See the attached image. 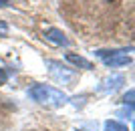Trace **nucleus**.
<instances>
[{
  "mask_svg": "<svg viewBox=\"0 0 135 131\" xmlns=\"http://www.w3.org/2000/svg\"><path fill=\"white\" fill-rule=\"evenodd\" d=\"M123 103H125V105L129 103V107H133V89H129V93L123 97Z\"/></svg>",
  "mask_w": 135,
  "mask_h": 131,
  "instance_id": "nucleus-8",
  "label": "nucleus"
},
{
  "mask_svg": "<svg viewBox=\"0 0 135 131\" xmlns=\"http://www.w3.org/2000/svg\"><path fill=\"white\" fill-rule=\"evenodd\" d=\"M67 61H69V63H73V65H77V67H83V69H95L91 61H87L85 57H79V55H73V52H69V55H67Z\"/></svg>",
  "mask_w": 135,
  "mask_h": 131,
  "instance_id": "nucleus-6",
  "label": "nucleus"
},
{
  "mask_svg": "<svg viewBox=\"0 0 135 131\" xmlns=\"http://www.w3.org/2000/svg\"><path fill=\"white\" fill-rule=\"evenodd\" d=\"M12 0H0V8H2V6H6V4H10Z\"/></svg>",
  "mask_w": 135,
  "mask_h": 131,
  "instance_id": "nucleus-11",
  "label": "nucleus"
},
{
  "mask_svg": "<svg viewBox=\"0 0 135 131\" xmlns=\"http://www.w3.org/2000/svg\"><path fill=\"white\" fill-rule=\"evenodd\" d=\"M6 32H8V24L4 20H0V36H6Z\"/></svg>",
  "mask_w": 135,
  "mask_h": 131,
  "instance_id": "nucleus-10",
  "label": "nucleus"
},
{
  "mask_svg": "<svg viewBox=\"0 0 135 131\" xmlns=\"http://www.w3.org/2000/svg\"><path fill=\"white\" fill-rule=\"evenodd\" d=\"M6 81H8V73H6V71H4V69H0V87H2V85H4V83H6Z\"/></svg>",
  "mask_w": 135,
  "mask_h": 131,
  "instance_id": "nucleus-9",
  "label": "nucleus"
},
{
  "mask_svg": "<svg viewBox=\"0 0 135 131\" xmlns=\"http://www.w3.org/2000/svg\"><path fill=\"white\" fill-rule=\"evenodd\" d=\"M125 85V77L123 75H111L107 79H103L97 87V93H103V95H109V93H115L117 89Z\"/></svg>",
  "mask_w": 135,
  "mask_h": 131,
  "instance_id": "nucleus-4",
  "label": "nucleus"
},
{
  "mask_svg": "<svg viewBox=\"0 0 135 131\" xmlns=\"http://www.w3.org/2000/svg\"><path fill=\"white\" fill-rule=\"evenodd\" d=\"M46 67H49L51 77L56 83H61V85H71V83L77 79V71L71 69V67H65V65L59 63V61H46Z\"/></svg>",
  "mask_w": 135,
  "mask_h": 131,
  "instance_id": "nucleus-2",
  "label": "nucleus"
},
{
  "mask_svg": "<svg viewBox=\"0 0 135 131\" xmlns=\"http://www.w3.org/2000/svg\"><path fill=\"white\" fill-rule=\"evenodd\" d=\"M28 97L36 103H42V105H65L69 101V97L65 95L62 91L55 89V87H49V85H34L28 89Z\"/></svg>",
  "mask_w": 135,
  "mask_h": 131,
  "instance_id": "nucleus-1",
  "label": "nucleus"
},
{
  "mask_svg": "<svg viewBox=\"0 0 135 131\" xmlns=\"http://www.w3.org/2000/svg\"><path fill=\"white\" fill-rule=\"evenodd\" d=\"M105 131H129V129H127V125H123L121 121L109 119V121H105Z\"/></svg>",
  "mask_w": 135,
  "mask_h": 131,
  "instance_id": "nucleus-7",
  "label": "nucleus"
},
{
  "mask_svg": "<svg viewBox=\"0 0 135 131\" xmlns=\"http://www.w3.org/2000/svg\"><path fill=\"white\" fill-rule=\"evenodd\" d=\"M45 38L49 40V42H52V45H56V46H69L71 45V40L67 38V34L62 32V30H59V28H46Z\"/></svg>",
  "mask_w": 135,
  "mask_h": 131,
  "instance_id": "nucleus-5",
  "label": "nucleus"
},
{
  "mask_svg": "<svg viewBox=\"0 0 135 131\" xmlns=\"http://www.w3.org/2000/svg\"><path fill=\"white\" fill-rule=\"evenodd\" d=\"M97 57L103 59L105 67L119 69V67H127L131 65V57L127 55V51H97Z\"/></svg>",
  "mask_w": 135,
  "mask_h": 131,
  "instance_id": "nucleus-3",
  "label": "nucleus"
}]
</instances>
